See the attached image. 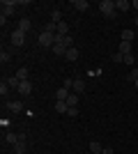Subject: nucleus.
Instances as JSON below:
<instances>
[{"label": "nucleus", "instance_id": "1", "mask_svg": "<svg viewBox=\"0 0 138 154\" xmlns=\"http://www.w3.org/2000/svg\"><path fill=\"white\" fill-rule=\"evenodd\" d=\"M97 7H99V12L104 14V16H108V19H115V2H113V0H101Z\"/></svg>", "mask_w": 138, "mask_h": 154}, {"label": "nucleus", "instance_id": "2", "mask_svg": "<svg viewBox=\"0 0 138 154\" xmlns=\"http://www.w3.org/2000/svg\"><path fill=\"white\" fill-rule=\"evenodd\" d=\"M16 5H19L16 0H2V5H0V7H2V16H5V19H7V16H12Z\"/></svg>", "mask_w": 138, "mask_h": 154}, {"label": "nucleus", "instance_id": "3", "mask_svg": "<svg viewBox=\"0 0 138 154\" xmlns=\"http://www.w3.org/2000/svg\"><path fill=\"white\" fill-rule=\"evenodd\" d=\"M9 39H12L14 46H23V44H26V32H21L19 28H16V30L12 32V37H9Z\"/></svg>", "mask_w": 138, "mask_h": 154}, {"label": "nucleus", "instance_id": "4", "mask_svg": "<svg viewBox=\"0 0 138 154\" xmlns=\"http://www.w3.org/2000/svg\"><path fill=\"white\" fill-rule=\"evenodd\" d=\"M39 44H41V46H51V48H53V44H55V35H51V32H44V30H41V35H39Z\"/></svg>", "mask_w": 138, "mask_h": 154}, {"label": "nucleus", "instance_id": "5", "mask_svg": "<svg viewBox=\"0 0 138 154\" xmlns=\"http://www.w3.org/2000/svg\"><path fill=\"white\" fill-rule=\"evenodd\" d=\"M7 108H9V113H21V110H23V101L12 99V101H7Z\"/></svg>", "mask_w": 138, "mask_h": 154}, {"label": "nucleus", "instance_id": "6", "mask_svg": "<svg viewBox=\"0 0 138 154\" xmlns=\"http://www.w3.org/2000/svg\"><path fill=\"white\" fill-rule=\"evenodd\" d=\"M30 92H32V83H30V81H21V85H19V94H21V97H28Z\"/></svg>", "mask_w": 138, "mask_h": 154}, {"label": "nucleus", "instance_id": "7", "mask_svg": "<svg viewBox=\"0 0 138 154\" xmlns=\"http://www.w3.org/2000/svg\"><path fill=\"white\" fill-rule=\"evenodd\" d=\"M72 92H76V94H83V92H85V81L74 78V88H72Z\"/></svg>", "mask_w": 138, "mask_h": 154}, {"label": "nucleus", "instance_id": "8", "mask_svg": "<svg viewBox=\"0 0 138 154\" xmlns=\"http://www.w3.org/2000/svg\"><path fill=\"white\" fill-rule=\"evenodd\" d=\"M51 51L55 53L58 58H62V55H67V51H69V48H67L65 44H53V48H51Z\"/></svg>", "mask_w": 138, "mask_h": 154}, {"label": "nucleus", "instance_id": "9", "mask_svg": "<svg viewBox=\"0 0 138 154\" xmlns=\"http://www.w3.org/2000/svg\"><path fill=\"white\" fill-rule=\"evenodd\" d=\"M72 94V90H69V88H65V85H60V90H58V101H67V97Z\"/></svg>", "mask_w": 138, "mask_h": 154}, {"label": "nucleus", "instance_id": "10", "mask_svg": "<svg viewBox=\"0 0 138 154\" xmlns=\"http://www.w3.org/2000/svg\"><path fill=\"white\" fill-rule=\"evenodd\" d=\"M115 9H118V12H129V9H131V2H129V0H118V2H115Z\"/></svg>", "mask_w": 138, "mask_h": 154}, {"label": "nucleus", "instance_id": "11", "mask_svg": "<svg viewBox=\"0 0 138 154\" xmlns=\"http://www.w3.org/2000/svg\"><path fill=\"white\" fill-rule=\"evenodd\" d=\"M118 53H122V55L131 53V42H120V46H118Z\"/></svg>", "mask_w": 138, "mask_h": 154}, {"label": "nucleus", "instance_id": "12", "mask_svg": "<svg viewBox=\"0 0 138 154\" xmlns=\"http://www.w3.org/2000/svg\"><path fill=\"white\" fill-rule=\"evenodd\" d=\"M30 28H32L30 19H21V21H19V30H21V32H30Z\"/></svg>", "mask_w": 138, "mask_h": 154}, {"label": "nucleus", "instance_id": "13", "mask_svg": "<svg viewBox=\"0 0 138 154\" xmlns=\"http://www.w3.org/2000/svg\"><path fill=\"white\" fill-rule=\"evenodd\" d=\"M120 37H122V42H133V30H131V28H124Z\"/></svg>", "mask_w": 138, "mask_h": 154}, {"label": "nucleus", "instance_id": "14", "mask_svg": "<svg viewBox=\"0 0 138 154\" xmlns=\"http://www.w3.org/2000/svg\"><path fill=\"white\" fill-rule=\"evenodd\" d=\"M5 143H9V145H16V143H19V134L7 131V134H5Z\"/></svg>", "mask_w": 138, "mask_h": 154}, {"label": "nucleus", "instance_id": "15", "mask_svg": "<svg viewBox=\"0 0 138 154\" xmlns=\"http://www.w3.org/2000/svg\"><path fill=\"white\" fill-rule=\"evenodd\" d=\"M55 110H58L60 115H67V110H69V106H67V101H55Z\"/></svg>", "mask_w": 138, "mask_h": 154}, {"label": "nucleus", "instance_id": "16", "mask_svg": "<svg viewBox=\"0 0 138 154\" xmlns=\"http://www.w3.org/2000/svg\"><path fill=\"white\" fill-rule=\"evenodd\" d=\"M74 7H76L78 12H87V7H90V2H87V0H76V2H74Z\"/></svg>", "mask_w": 138, "mask_h": 154}, {"label": "nucleus", "instance_id": "17", "mask_svg": "<svg viewBox=\"0 0 138 154\" xmlns=\"http://www.w3.org/2000/svg\"><path fill=\"white\" fill-rule=\"evenodd\" d=\"M67 60H78V48H76V46H72V48H69V51H67V55H65Z\"/></svg>", "mask_w": 138, "mask_h": 154}, {"label": "nucleus", "instance_id": "18", "mask_svg": "<svg viewBox=\"0 0 138 154\" xmlns=\"http://www.w3.org/2000/svg\"><path fill=\"white\" fill-rule=\"evenodd\" d=\"M14 154H26V140H19L14 145Z\"/></svg>", "mask_w": 138, "mask_h": 154}, {"label": "nucleus", "instance_id": "19", "mask_svg": "<svg viewBox=\"0 0 138 154\" xmlns=\"http://www.w3.org/2000/svg\"><path fill=\"white\" fill-rule=\"evenodd\" d=\"M14 76L19 78V81H28V67H21V69L16 71V74H14Z\"/></svg>", "mask_w": 138, "mask_h": 154}, {"label": "nucleus", "instance_id": "20", "mask_svg": "<svg viewBox=\"0 0 138 154\" xmlns=\"http://www.w3.org/2000/svg\"><path fill=\"white\" fill-rule=\"evenodd\" d=\"M58 35L60 37H67V35H69V26H67V23H58Z\"/></svg>", "mask_w": 138, "mask_h": 154}, {"label": "nucleus", "instance_id": "21", "mask_svg": "<svg viewBox=\"0 0 138 154\" xmlns=\"http://www.w3.org/2000/svg\"><path fill=\"white\" fill-rule=\"evenodd\" d=\"M76 103H78V94H76V92H72V94L67 97V106L72 108V106H76Z\"/></svg>", "mask_w": 138, "mask_h": 154}, {"label": "nucleus", "instance_id": "22", "mask_svg": "<svg viewBox=\"0 0 138 154\" xmlns=\"http://www.w3.org/2000/svg\"><path fill=\"white\" fill-rule=\"evenodd\" d=\"M7 81V85H9V88H16V90H19V85H21V81L16 76H9V78H5Z\"/></svg>", "mask_w": 138, "mask_h": 154}, {"label": "nucleus", "instance_id": "23", "mask_svg": "<svg viewBox=\"0 0 138 154\" xmlns=\"http://www.w3.org/2000/svg\"><path fill=\"white\" fill-rule=\"evenodd\" d=\"M90 152H94V154H101V152H104V147H101V145H99L97 140H92V143H90Z\"/></svg>", "mask_w": 138, "mask_h": 154}, {"label": "nucleus", "instance_id": "24", "mask_svg": "<svg viewBox=\"0 0 138 154\" xmlns=\"http://www.w3.org/2000/svg\"><path fill=\"white\" fill-rule=\"evenodd\" d=\"M51 19H53V23H62V14H60V9H53Z\"/></svg>", "mask_w": 138, "mask_h": 154}, {"label": "nucleus", "instance_id": "25", "mask_svg": "<svg viewBox=\"0 0 138 154\" xmlns=\"http://www.w3.org/2000/svg\"><path fill=\"white\" fill-rule=\"evenodd\" d=\"M9 90H12V88L7 85V81H2V83H0V94H2V97H5V99H7V94H9Z\"/></svg>", "mask_w": 138, "mask_h": 154}, {"label": "nucleus", "instance_id": "26", "mask_svg": "<svg viewBox=\"0 0 138 154\" xmlns=\"http://www.w3.org/2000/svg\"><path fill=\"white\" fill-rule=\"evenodd\" d=\"M9 60H12V53H9V51H2V53H0V62H2V64H7Z\"/></svg>", "mask_w": 138, "mask_h": 154}, {"label": "nucleus", "instance_id": "27", "mask_svg": "<svg viewBox=\"0 0 138 154\" xmlns=\"http://www.w3.org/2000/svg\"><path fill=\"white\" fill-rule=\"evenodd\" d=\"M113 62H124V55H122V53H113Z\"/></svg>", "mask_w": 138, "mask_h": 154}, {"label": "nucleus", "instance_id": "28", "mask_svg": "<svg viewBox=\"0 0 138 154\" xmlns=\"http://www.w3.org/2000/svg\"><path fill=\"white\" fill-rule=\"evenodd\" d=\"M78 115V108H76V106H72V108L67 110V117H76Z\"/></svg>", "mask_w": 138, "mask_h": 154}, {"label": "nucleus", "instance_id": "29", "mask_svg": "<svg viewBox=\"0 0 138 154\" xmlns=\"http://www.w3.org/2000/svg\"><path fill=\"white\" fill-rule=\"evenodd\" d=\"M133 62H136L133 55H131V53H127V55H124V64H131V67H133Z\"/></svg>", "mask_w": 138, "mask_h": 154}, {"label": "nucleus", "instance_id": "30", "mask_svg": "<svg viewBox=\"0 0 138 154\" xmlns=\"http://www.w3.org/2000/svg\"><path fill=\"white\" fill-rule=\"evenodd\" d=\"M62 85H65V88H69V90H72V88H74V78H65V81H62Z\"/></svg>", "mask_w": 138, "mask_h": 154}, {"label": "nucleus", "instance_id": "31", "mask_svg": "<svg viewBox=\"0 0 138 154\" xmlns=\"http://www.w3.org/2000/svg\"><path fill=\"white\" fill-rule=\"evenodd\" d=\"M136 78H138V69L133 67V69H131V74H129V81H136Z\"/></svg>", "mask_w": 138, "mask_h": 154}, {"label": "nucleus", "instance_id": "32", "mask_svg": "<svg viewBox=\"0 0 138 154\" xmlns=\"http://www.w3.org/2000/svg\"><path fill=\"white\" fill-rule=\"evenodd\" d=\"M101 154H115V152H113L111 147H104V152H101Z\"/></svg>", "mask_w": 138, "mask_h": 154}, {"label": "nucleus", "instance_id": "33", "mask_svg": "<svg viewBox=\"0 0 138 154\" xmlns=\"http://www.w3.org/2000/svg\"><path fill=\"white\" fill-rule=\"evenodd\" d=\"M131 7H133V9L138 12V0H133V2H131Z\"/></svg>", "mask_w": 138, "mask_h": 154}, {"label": "nucleus", "instance_id": "34", "mask_svg": "<svg viewBox=\"0 0 138 154\" xmlns=\"http://www.w3.org/2000/svg\"><path fill=\"white\" fill-rule=\"evenodd\" d=\"M133 26H136V28H138V16H136V19H133Z\"/></svg>", "mask_w": 138, "mask_h": 154}, {"label": "nucleus", "instance_id": "35", "mask_svg": "<svg viewBox=\"0 0 138 154\" xmlns=\"http://www.w3.org/2000/svg\"><path fill=\"white\" fill-rule=\"evenodd\" d=\"M133 85H136V90H138V78H136V81H133Z\"/></svg>", "mask_w": 138, "mask_h": 154}, {"label": "nucleus", "instance_id": "36", "mask_svg": "<svg viewBox=\"0 0 138 154\" xmlns=\"http://www.w3.org/2000/svg\"><path fill=\"white\" fill-rule=\"evenodd\" d=\"M136 51H138V46H136Z\"/></svg>", "mask_w": 138, "mask_h": 154}]
</instances>
